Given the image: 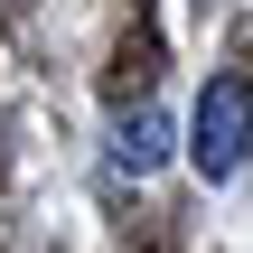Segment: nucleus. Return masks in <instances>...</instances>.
Wrapping results in <instances>:
<instances>
[{"label": "nucleus", "mask_w": 253, "mask_h": 253, "mask_svg": "<svg viewBox=\"0 0 253 253\" xmlns=\"http://www.w3.org/2000/svg\"><path fill=\"white\" fill-rule=\"evenodd\" d=\"M253 160V84L244 75H207V94H197V113H188V169L216 188V178H235Z\"/></svg>", "instance_id": "f257e3e1"}, {"label": "nucleus", "mask_w": 253, "mask_h": 253, "mask_svg": "<svg viewBox=\"0 0 253 253\" xmlns=\"http://www.w3.org/2000/svg\"><path fill=\"white\" fill-rule=\"evenodd\" d=\"M169 150H188L178 141V122L160 113V103H131V113H113V169H131V178H150Z\"/></svg>", "instance_id": "f03ea898"}]
</instances>
